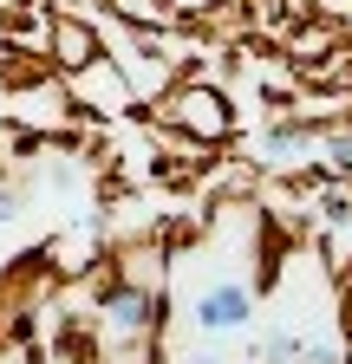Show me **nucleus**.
<instances>
[{"mask_svg":"<svg viewBox=\"0 0 352 364\" xmlns=\"http://www.w3.org/2000/svg\"><path fill=\"white\" fill-rule=\"evenodd\" d=\"M248 312V299L229 287V293H215V299H202V326H235V318Z\"/></svg>","mask_w":352,"mask_h":364,"instance_id":"nucleus-1","label":"nucleus"}]
</instances>
